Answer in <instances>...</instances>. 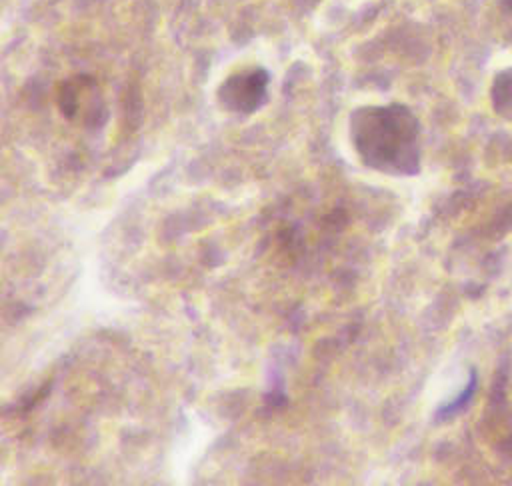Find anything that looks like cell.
<instances>
[{"label": "cell", "instance_id": "obj_1", "mask_svg": "<svg viewBox=\"0 0 512 486\" xmlns=\"http://www.w3.org/2000/svg\"><path fill=\"white\" fill-rule=\"evenodd\" d=\"M350 140L360 160L378 172L412 176L420 168V122L404 104L356 108Z\"/></svg>", "mask_w": 512, "mask_h": 486}, {"label": "cell", "instance_id": "obj_2", "mask_svg": "<svg viewBox=\"0 0 512 486\" xmlns=\"http://www.w3.org/2000/svg\"><path fill=\"white\" fill-rule=\"evenodd\" d=\"M56 104L62 116L84 128H98L106 120V104L100 84L88 74H76L58 88Z\"/></svg>", "mask_w": 512, "mask_h": 486}, {"label": "cell", "instance_id": "obj_3", "mask_svg": "<svg viewBox=\"0 0 512 486\" xmlns=\"http://www.w3.org/2000/svg\"><path fill=\"white\" fill-rule=\"evenodd\" d=\"M268 84L270 76L264 68H240L220 84L218 100L230 112L252 114L264 106L268 98Z\"/></svg>", "mask_w": 512, "mask_h": 486}, {"label": "cell", "instance_id": "obj_4", "mask_svg": "<svg viewBox=\"0 0 512 486\" xmlns=\"http://www.w3.org/2000/svg\"><path fill=\"white\" fill-rule=\"evenodd\" d=\"M492 108L496 114L512 122V68L502 70L492 82Z\"/></svg>", "mask_w": 512, "mask_h": 486}, {"label": "cell", "instance_id": "obj_5", "mask_svg": "<svg viewBox=\"0 0 512 486\" xmlns=\"http://www.w3.org/2000/svg\"><path fill=\"white\" fill-rule=\"evenodd\" d=\"M506 6H508V8H510V12H512V0H508V2H506Z\"/></svg>", "mask_w": 512, "mask_h": 486}]
</instances>
